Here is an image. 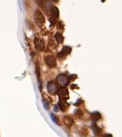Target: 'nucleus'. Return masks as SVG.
<instances>
[{
    "label": "nucleus",
    "mask_w": 122,
    "mask_h": 137,
    "mask_svg": "<svg viewBox=\"0 0 122 137\" xmlns=\"http://www.w3.org/2000/svg\"><path fill=\"white\" fill-rule=\"evenodd\" d=\"M63 122H64V124L68 126H70V125H73V123H74V120H73V118L71 117V116H65V117L63 118Z\"/></svg>",
    "instance_id": "8"
},
{
    "label": "nucleus",
    "mask_w": 122,
    "mask_h": 137,
    "mask_svg": "<svg viewBox=\"0 0 122 137\" xmlns=\"http://www.w3.org/2000/svg\"><path fill=\"white\" fill-rule=\"evenodd\" d=\"M47 90L48 92L52 95H55L57 94V91H58V87H57V84H56L55 82H53V81H50V82H48L47 84Z\"/></svg>",
    "instance_id": "3"
},
{
    "label": "nucleus",
    "mask_w": 122,
    "mask_h": 137,
    "mask_svg": "<svg viewBox=\"0 0 122 137\" xmlns=\"http://www.w3.org/2000/svg\"><path fill=\"white\" fill-rule=\"evenodd\" d=\"M50 116H51L52 120L54 121V123H56V124H58V123H59V122H58V118L56 117V116H55V115H54V114H51Z\"/></svg>",
    "instance_id": "17"
},
{
    "label": "nucleus",
    "mask_w": 122,
    "mask_h": 137,
    "mask_svg": "<svg viewBox=\"0 0 122 137\" xmlns=\"http://www.w3.org/2000/svg\"><path fill=\"white\" fill-rule=\"evenodd\" d=\"M93 132H94L95 135H99L102 132V129L98 128V126H93Z\"/></svg>",
    "instance_id": "13"
},
{
    "label": "nucleus",
    "mask_w": 122,
    "mask_h": 137,
    "mask_svg": "<svg viewBox=\"0 0 122 137\" xmlns=\"http://www.w3.org/2000/svg\"><path fill=\"white\" fill-rule=\"evenodd\" d=\"M55 39H56V41H57V43L62 44V43H63V37L61 33H57V34L55 35Z\"/></svg>",
    "instance_id": "11"
},
{
    "label": "nucleus",
    "mask_w": 122,
    "mask_h": 137,
    "mask_svg": "<svg viewBox=\"0 0 122 137\" xmlns=\"http://www.w3.org/2000/svg\"><path fill=\"white\" fill-rule=\"evenodd\" d=\"M103 137H113V136H112V134H105V135H103Z\"/></svg>",
    "instance_id": "18"
},
{
    "label": "nucleus",
    "mask_w": 122,
    "mask_h": 137,
    "mask_svg": "<svg viewBox=\"0 0 122 137\" xmlns=\"http://www.w3.org/2000/svg\"><path fill=\"white\" fill-rule=\"evenodd\" d=\"M71 51V48L69 47V46H64L63 49H62V51L58 54V56L60 57V58H63V57H64L65 55H67V54H69Z\"/></svg>",
    "instance_id": "7"
},
{
    "label": "nucleus",
    "mask_w": 122,
    "mask_h": 137,
    "mask_svg": "<svg viewBox=\"0 0 122 137\" xmlns=\"http://www.w3.org/2000/svg\"><path fill=\"white\" fill-rule=\"evenodd\" d=\"M56 82L57 84H59L62 87H65L68 83H69V78L65 75V74H59L56 77Z\"/></svg>",
    "instance_id": "1"
},
{
    "label": "nucleus",
    "mask_w": 122,
    "mask_h": 137,
    "mask_svg": "<svg viewBox=\"0 0 122 137\" xmlns=\"http://www.w3.org/2000/svg\"><path fill=\"white\" fill-rule=\"evenodd\" d=\"M35 45H36V48L41 51L43 50L44 48V42L41 39H39V38H36L35 39Z\"/></svg>",
    "instance_id": "5"
},
{
    "label": "nucleus",
    "mask_w": 122,
    "mask_h": 137,
    "mask_svg": "<svg viewBox=\"0 0 122 137\" xmlns=\"http://www.w3.org/2000/svg\"><path fill=\"white\" fill-rule=\"evenodd\" d=\"M59 106H60V108H61V110L64 111L67 107V103H65L64 101H63V100H61L60 102H59Z\"/></svg>",
    "instance_id": "12"
},
{
    "label": "nucleus",
    "mask_w": 122,
    "mask_h": 137,
    "mask_svg": "<svg viewBox=\"0 0 122 137\" xmlns=\"http://www.w3.org/2000/svg\"><path fill=\"white\" fill-rule=\"evenodd\" d=\"M52 1H54V2H56V1H58V0H52Z\"/></svg>",
    "instance_id": "19"
},
{
    "label": "nucleus",
    "mask_w": 122,
    "mask_h": 137,
    "mask_svg": "<svg viewBox=\"0 0 122 137\" xmlns=\"http://www.w3.org/2000/svg\"><path fill=\"white\" fill-rule=\"evenodd\" d=\"M76 116L77 117H82L83 116V111L82 110H76Z\"/></svg>",
    "instance_id": "16"
},
{
    "label": "nucleus",
    "mask_w": 122,
    "mask_h": 137,
    "mask_svg": "<svg viewBox=\"0 0 122 137\" xmlns=\"http://www.w3.org/2000/svg\"><path fill=\"white\" fill-rule=\"evenodd\" d=\"M43 105H44V108L45 109H48L49 108V101L46 100V99H43Z\"/></svg>",
    "instance_id": "15"
},
{
    "label": "nucleus",
    "mask_w": 122,
    "mask_h": 137,
    "mask_svg": "<svg viewBox=\"0 0 122 137\" xmlns=\"http://www.w3.org/2000/svg\"><path fill=\"white\" fill-rule=\"evenodd\" d=\"M91 118H92V120L93 121H98L101 119V114L99 112H93L91 113Z\"/></svg>",
    "instance_id": "9"
},
{
    "label": "nucleus",
    "mask_w": 122,
    "mask_h": 137,
    "mask_svg": "<svg viewBox=\"0 0 122 137\" xmlns=\"http://www.w3.org/2000/svg\"><path fill=\"white\" fill-rule=\"evenodd\" d=\"M36 73H37V77H38V80H39V87H40V73H39V66H37V68H36Z\"/></svg>",
    "instance_id": "14"
},
{
    "label": "nucleus",
    "mask_w": 122,
    "mask_h": 137,
    "mask_svg": "<svg viewBox=\"0 0 122 137\" xmlns=\"http://www.w3.org/2000/svg\"><path fill=\"white\" fill-rule=\"evenodd\" d=\"M35 21L39 26H41L44 23V16L42 15V13L40 12V11H36Z\"/></svg>",
    "instance_id": "2"
},
{
    "label": "nucleus",
    "mask_w": 122,
    "mask_h": 137,
    "mask_svg": "<svg viewBox=\"0 0 122 137\" xmlns=\"http://www.w3.org/2000/svg\"><path fill=\"white\" fill-rule=\"evenodd\" d=\"M45 63L50 68L56 67V59L53 56H46L45 57Z\"/></svg>",
    "instance_id": "6"
},
{
    "label": "nucleus",
    "mask_w": 122,
    "mask_h": 137,
    "mask_svg": "<svg viewBox=\"0 0 122 137\" xmlns=\"http://www.w3.org/2000/svg\"><path fill=\"white\" fill-rule=\"evenodd\" d=\"M51 14H52V16H53V18H57L58 16H59V10L56 8V7H52Z\"/></svg>",
    "instance_id": "10"
},
{
    "label": "nucleus",
    "mask_w": 122,
    "mask_h": 137,
    "mask_svg": "<svg viewBox=\"0 0 122 137\" xmlns=\"http://www.w3.org/2000/svg\"><path fill=\"white\" fill-rule=\"evenodd\" d=\"M57 94L59 95V97H61V100H63V99H67V97H68V91H67V89L64 88V87H62V88L58 89Z\"/></svg>",
    "instance_id": "4"
}]
</instances>
